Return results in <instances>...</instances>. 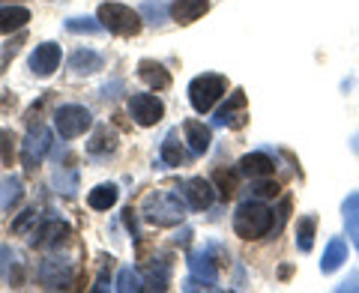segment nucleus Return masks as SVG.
<instances>
[{
	"mask_svg": "<svg viewBox=\"0 0 359 293\" xmlns=\"http://www.w3.org/2000/svg\"><path fill=\"white\" fill-rule=\"evenodd\" d=\"M273 224H276L273 210L255 198L243 200L237 212H233V233H237L240 240H261V236L273 231Z\"/></svg>",
	"mask_w": 359,
	"mask_h": 293,
	"instance_id": "nucleus-1",
	"label": "nucleus"
},
{
	"mask_svg": "<svg viewBox=\"0 0 359 293\" xmlns=\"http://www.w3.org/2000/svg\"><path fill=\"white\" fill-rule=\"evenodd\" d=\"M144 219L150 224H159V228H177L186 219V204L180 200V195L174 191H150L141 204Z\"/></svg>",
	"mask_w": 359,
	"mask_h": 293,
	"instance_id": "nucleus-2",
	"label": "nucleus"
},
{
	"mask_svg": "<svg viewBox=\"0 0 359 293\" xmlns=\"http://www.w3.org/2000/svg\"><path fill=\"white\" fill-rule=\"evenodd\" d=\"M224 90H228V78L216 75V72H204V75L192 78V84H189V102H192L198 114H207L224 96Z\"/></svg>",
	"mask_w": 359,
	"mask_h": 293,
	"instance_id": "nucleus-3",
	"label": "nucleus"
},
{
	"mask_svg": "<svg viewBox=\"0 0 359 293\" xmlns=\"http://www.w3.org/2000/svg\"><path fill=\"white\" fill-rule=\"evenodd\" d=\"M99 21H102V27L111 30L114 36H138L144 27L141 13H135V9L123 6V4H102L99 6Z\"/></svg>",
	"mask_w": 359,
	"mask_h": 293,
	"instance_id": "nucleus-4",
	"label": "nucleus"
},
{
	"mask_svg": "<svg viewBox=\"0 0 359 293\" xmlns=\"http://www.w3.org/2000/svg\"><path fill=\"white\" fill-rule=\"evenodd\" d=\"M90 123H93V114L84 105H60L54 111V129L60 138H78L90 129Z\"/></svg>",
	"mask_w": 359,
	"mask_h": 293,
	"instance_id": "nucleus-5",
	"label": "nucleus"
},
{
	"mask_svg": "<svg viewBox=\"0 0 359 293\" xmlns=\"http://www.w3.org/2000/svg\"><path fill=\"white\" fill-rule=\"evenodd\" d=\"M48 146H51V132L42 123L30 126L25 141H21V165H25V171H36L45 159V153H48Z\"/></svg>",
	"mask_w": 359,
	"mask_h": 293,
	"instance_id": "nucleus-6",
	"label": "nucleus"
},
{
	"mask_svg": "<svg viewBox=\"0 0 359 293\" xmlns=\"http://www.w3.org/2000/svg\"><path fill=\"white\" fill-rule=\"evenodd\" d=\"M39 281L48 290H69L75 281V266L66 257H45L39 264Z\"/></svg>",
	"mask_w": 359,
	"mask_h": 293,
	"instance_id": "nucleus-7",
	"label": "nucleus"
},
{
	"mask_svg": "<svg viewBox=\"0 0 359 293\" xmlns=\"http://www.w3.org/2000/svg\"><path fill=\"white\" fill-rule=\"evenodd\" d=\"M129 114L138 126H156V123L165 117V105H162V99L153 93H135L129 99Z\"/></svg>",
	"mask_w": 359,
	"mask_h": 293,
	"instance_id": "nucleus-8",
	"label": "nucleus"
},
{
	"mask_svg": "<svg viewBox=\"0 0 359 293\" xmlns=\"http://www.w3.org/2000/svg\"><path fill=\"white\" fill-rule=\"evenodd\" d=\"M57 66H60V45L54 42L36 45V51L30 54V72L36 78H51Z\"/></svg>",
	"mask_w": 359,
	"mask_h": 293,
	"instance_id": "nucleus-9",
	"label": "nucleus"
},
{
	"mask_svg": "<svg viewBox=\"0 0 359 293\" xmlns=\"http://www.w3.org/2000/svg\"><path fill=\"white\" fill-rule=\"evenodd\" d=\"M66 236H69V228L60 222V219H48L42 222L36 231L30 236V245L33 249H54V245H60Z\"/></svg>",
	"mask_w": 359,
	"mask_h": 293,
	"instance_id": "nucleus-10",
	"label": "nucleus"
},
{
	"mask_svg": "<svg viewBox=\"0 0 359 293\" xmlns=\"http://www.w3.org/2000/svg\"><path fill=\"white\" fill-rule=\"evenodd\" d=\"M189 269H192V275L198 281H204V285H210V290L216 287V278H219V261H212V245L204 252H192L189 254Z\"/></svg>",
	"mask_w": 359,
	"mask_h": 293,
	"instance_id": "nucleus-11",
	"label": "nucleus"
},
{
	"mask_svg": "<svg viewBox=\"0 0 359 293\" xmlns=\"http://www.w3.org/2000/svg\"><path fill=\"white\" fill-rule=\"evenodd\" d=\"M216 123L219 126H231V129H243L245 126V93L243 90H233L228 102L219 108Z\"/></svg>",
	"mask_w": 359,
	"mask_h": 293,
	"instance_id": "nucleus-12",
	"label": "nucleus"
},
{
	"mask_svg": "<svg viewBox=\"0 0 359 293\" xmlns=\"http://www.w3.org/2000/svg\"><path fill=\"white\" fill-rule=\"evenodd\" d=\"M240 174L261 179V177H273L276 174V159H269L266 153H249L240 159Z\"/></svg>",
	"mask_w": 359,
	"mask_h": 293,
	"instance_id": "nucleus-13",
	"label": "nucleus"
},
{
	"mask_svg": "<svg viewBox=\"0 0 359 293\" xmlns=\"http://www.w3.org/2000/svg\"><path fill=\"white\" fill-rule=\"evenodd\" d=\"M212 186L210 179H204V177H192L186 183V200H189V207L192 210H207L210 204H212Z\"/></svg>",
	"mask_w": 359,
	"mask_h": 293,
	"instance_id": "nucleus-14",
	"label": "nucleus"
},
{
	"mask_svg": "<svg viewBox=\"0 0 359 293\" xmlns=\"http://www.w3.org/2000/svg\"><path fill=\"white\" fill-rule=\"evenodd\" d=\"M138 78L150 90H168L171 87V72H168L162 63H156V60H141L138 63Z\"/></svg>",
	"mask_w": 359,
	"mask_h": 293,
	"instance_id": "nucleus-15",
	"label": "nucleus"
},
{
	"mask_svg": "<svg viewBox=\"0 0 359 293\" xmlns=\"http://www.w3.org/2000/svg\"><path fill=\"white\" fill-rule=\"evenodd\" d=\"M210 9V0H174L171 4V15L177 25H192Z\"/></svg>",
	"mask_w": 359,
	"mask_h": 293,
	"instance_id": "nucleus-16",
	"label": "nucleus"
},
{
	"mask_svg": "<svg viewBox=\"0 0 359 293\" xmlns=\"http://www.w3.org/2000/svg\"><path fill=\"white\" fill-rule=\"evenodd\" d=\"M183 132H186V141H189V146H192L195 156H204L210 150V144H212L210 126H204V123H198V120H186Z\"/></svg>",
	"mask_w": 359,
	"mask_h": 293,
	"instance_id": "nucleus-17",
	"label": "nucleus"
},
{
	"mask_svg": "<svg viewBox=\"0 0 359 293\" xmlns=\"http://www.w3.org/2000/svg\"><path fill=\"white\" fill-rule=\"evenodd\" d=\"M114 150H117V135H114V129L96 126L93 138L87 141V153L90 156H108V153H114Z\"/></svg>",
	"mask_w": 359,
	"mask_h": 293,
	"instance_id": "nucleus-18",
	"label": "nucleus"
},
{
	"mask_svg": "<svg viewBox=\"0 0 359 293\" xmlns=\"http://www.w3.org/2000/svg\"><path fill=\"white\" fill-rule=\"evenodd\" d=\"M69 69L75 75H93L96 69H102V57H99L96 51H90V48H81V51H75L69 57Z\"/></svg>",
	"mask_w": 359,
	"mask_h": 293,
	"instance_id": "nucleus-19",
	"label": "nucleus"
},
{
	"mask_svg": "<svg viewBox=\"0 0 359 293\" xmlns=\"http://www.w3.org/2000/svg\"><path fill=\"white\" fill-rule=\"evenodd\" d=\"M347 261V243L341 240V236H332L327 252H323V261H320V269L323 273H335L341 264Z\"/></svg>",
	"mask_w": 359,
	"mask_h": 293,
	"instance_id": "nucleus-20",
	"label": "nucleus"
},
{
	"mask_svg": "<svg viewBox=\"0 0 359 293\" xmlns=\"http://www.w3.org/2000/svg\"><path fill=\"white\" fill-rule=\"evenodd\" d=\"M21 198H25V189H21L18 177L9 174V177L0 179V210H13Z\"/></svg>",
	"mask_w": 359,
	"mask_h": 293,
	"instance_id": "nucleus-21",
	"label": "nucleus"
},
{
	"mask_svg": "<svg viewBox=\"0 0 359 293\" xmlns=\"http://www.w3.org/2000/svg\"><path fill=\"white\" fill-rule=\"evenodd\" d=\"M27 21H30V13L25 6H4V9H0V33L21 30Z\"/></svg>",
	"mask_w": 359,
	"mask_h": 293,
	"instance_id": "nucleus-22",
	"label": "nucleus"
},
{
	"mask_svg": "<svg viewBox=\"0 0 359 293\" xmlns=\"http://www.w3.org/2000/svg\"><path fill=\"white\" fill-rule=\"evenodd\" d=\"M168 285H171V264H168L165 257H162V261L150 264L144 287H147V290H168Z\"/></svg>",
	"mask_w": 359,
	"mask_h": 293,
	"instance_id": "nucleus-23",
	"label": "nucleus"
},
{
	"mask_svg": "<svg viewBox=\"0 0 359 293\" xmlns=\"http://www.w3.org/2000/svg\"><path fill=\"white\" fill-rule=\"evenodd\" d=\"M341 212H344V224H347V236L353 240L356 252H359V191L356 195H351L341 204Z\"/></svg>",
	"mask_w": 359,
	"mask_h": 293,
	"instance_id": "nucleus-24",
	"label": "nucleus"
},
{
	"mask_svg": "<svg viewBox=\"0 0 359 293\" xmlns=\"http://www.w3.org/2000/svg\"><path fill=\"white\" fill-rule=\"evenodd\" d=\"M162 162L171 165V168H180L186 162V150L183 144H180V135L177 132H168L165 141H162Z\"/></svg>",
	"mask_w": 359,
	"mask_h": 293,
	"instance_id": "nucleus-25",
	"label": "nucleus"
},
{
	"mask_svg": "<svg viewBox=\"0 0 359 293\" xmlns=\"http://www.w3.org/2000/svg\"><path fill=\"white\" fill-rule=\"evenodd\" d=\"M87 204L93 207V210H111V207L117 204V186H114V183L96 186V189L87 195Z\"/></svg>",
	"mask_w": 359,
	"mask_h": 293,
	"instance_id": "nucleus-26",
	"label": "nucleus"
},
{
	"mask_svg": "<svg viewBox=\"0 0 359 293\" xmlns=\"http://www.w3.org/2000/svg\"><path fill=\"white\" fill-rule=\"evenodd\" d=\"M314 231H318V216H302L299 224H297V249L302 254L311 252L314 245Z\"/></svg>",
	"mask_w": 359,
	"mask_h": 293,
	"instance_id": "nucleus-27",
	"label": "nucleus"
},
{
	"mask_svg": "<svg viewBox=\"0 0 359 293\" xmlns=\"http://www.w3.org/2000/svg\"><path fill=\"white\" fill-rule=\"evenodd\" d=\"M0 275H4V281H13V285H18V281H21L18 254L9 249V245H4V249H0Z\"/></svg>",
	"mask_w": 359,
	"mask_h": 293,
	"instance_id": "nucleus-28",
	"label": "nucleus"
},
{
	"mask_svg": "<svg viewBox=\"0 0 359 293\" xmlns=\"http://www.w3.org/2000/svg\"><path fill=\"white\" fill-rule=\"evenodd\" d=\"M212 186L219 189V198H222V200L233 198V195H237V189H240L237 174H233V171H224V168H219V171L212 174Z\"/></svg>",
	"mask_w": 359,
	"mask_h": 293,
	"instance_id": "nucleus-29",
	"label": "nucleus"
},
{
	"mask_svg": "<svg viewBox=\"0 0 359 293\" xmlns=\"http://www.w3.org/2000/svg\"><path fill=\"white\" fill-rule=\"evenodd\" d=\"M138 13H141V18L147 21V25L156 27V25H165V18H168V13H171V6H165L162 0H144Z\"/></svg>",
	"mask_w": 359,
	"mask_h": 293,
	"instance_id": "nucleus-30",
	"label": "nucleus"
},
{
	"mask_svg": "<svg viewBox=\"0 0 359 293\" xmlns=\"http://www.w3.org/2000/svg\"><path fill=\"white\" fill-rule=\"evenodd\" d=\"M117 290L120 293H138V290H144V278H141L138 269L123 266L120 275H117Z\"/></svg>",
	"mask_w": 359,
	"mask_h": 293,
	"instance_id": "nucleus-31",
	"label": "nucleus"
},
{
	"mask_svg": "<svg viewBox=\"0 0 359 293\" xmlns=\"http://www.w3.org/2000/svg\"><path fill=\"white\" fill-rule=\"evenodd\" d=\"M278 191H282V189H278L276 179L261 177V179H255V186H252V198L255 200H266V198H276Z\"/></svg>",
	"mask_w": 359,
	"mask_h": 293,
	"instance_id": "nucleus-32",
	"label": "nucleus"
},
{
	"mask_svg": "<svg viewBox=\"0 0 359 293\" xmlns=\"http://www.w3.org/2000/svg\"><path fill=\"white\" fill-rule=\"evenodd\" d=\"M66 30L69 33H90V36H93V33H99L102 30V21H93V18H66Z\"/></svg>",
	"mask_w": 359,
	"mask_h": 293,
	"instance_id": "nucleus-33",
	"label": "nucleus"
},
{
	"mask_svg": "<svg viewBox=\"0 0 359 293\" xmlns=\"http://www.w3.org/2000/svg\"><path fill=\"white\" fill-rule=\"evenodd\" d=\"M0 159L4 165H13L15 159V135L9 129H0Z\"/></svg>",
	"mask_w": 359,
	"mask_h": 293,
	"instance_id": "nucleus-34",
	"label": "nucleus"
},
{
	"mask_svg": "<svg viewBox=\"0 0 359 293\" xmlns=\"http://www.w3.org/2000/svg\"><path fill=\"white\" fill-rule=\"evenodd\" d=\"M25 33H18V36L13 39V42H6L4 45V51H0V72H6V63H9V57H15V54H18V48H21V45H25Z\"/></svg>",
	"mask_w": 359,
	"mask_h": 293,
	"instance_id": "nucleus-35",
	"label": "nucleus"
},
{
	"mask_svg": "<svg viewBox=\"0 0 359 293\" xmlns=\"http://www.w3.org/2000/svg\"><path fill=\"white\" fill-rule=\"evenodd\" d=\"M39 219V212H36V207H30V210H25V212H21V219H15L13 222V231L15 233H21V231H27L30 228V224L33 222H36Z\"/></svg>",
	"mask_w": 359,
	"mask_h": 293,
	"instance_id": "nucleus-36",
	"label": "nucleus"
},
{
	"mask_svg": "<svg viewBox=\"0 0 359 293\" xmlns=\"http://www.w3.org/2000/svg\"><path fill=\"white\" fill-rule=\"evenodd\" d=\"M189 240H192V228H183L174 236V245H189Z\"/></svg>",
	"mask_w": 359,
	"mask_h": 293,
	"instance_id": "nucleus-37",
	"label": "nucleus"
},
{
	"mask_svg": "<svg viewBox=\"0 0 359 293\" xmlns=\"http://www.w3.org/2000/svg\"><path fill=\"white\" fill-rule=\"evenodd\" d=\"M347 287H351V290H359V275H351V285H347V281H344V285H339V290H347Z\"/></svg>",
	"mask_w": 359,
	"mask_h": 293,
	"instance_id": "nucleus-38",
	"label": "nucleus"
},
{
	"mask_svg": "<svg viewBox=\"0 0 359 293\" xmlns=\"http://www.w3.org/2000/svg\"><path fill=\"white\" fill-rule=\"evenodd\" d=\"M351 146H353V150H356V153H359V135H356V138H353V141H351Z\"/></svg>",
	"mask_w": 359,
	"mask_h": 293,
	"instance_id": "nucleus-39",
	"label": "nucleus"
}]
</instances>
